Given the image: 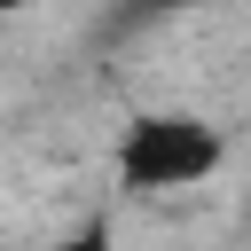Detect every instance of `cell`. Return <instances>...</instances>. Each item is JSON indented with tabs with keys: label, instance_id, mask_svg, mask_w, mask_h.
Wrapping results in <instances>:
<instances>
[{
	"label": "cell",
	"instance_id": "6da1fadb",
	"mask_svg": "<svg viewBox=\"0 0 251 251\" xmlns=\"http://www.w3.org/2000/svg\"><path fill=\"white\" fill-rule=\"evenodd\" d=\"M220 157H227V141L196 110H141L118 133V180L126 188H196L220 173Z\"/></svg>",
	"mask_w": 251,
	"mask_h": 251
},
{
	"label": "cell",
	"instance_id": "7a4b0ae2",
	"mask_svg": "<svg viewBox=\"0 0 251 251\" xmlns=\"http://www.w3.org/2000/svg\"><path fill=\"white\" fill-rule=\"evenodd\" d=\"M47 251H133V243H118L110 227H78V235H63V243H47Z\"/></svg>",
	"mask_w": 251,
	"mask_h": 251
},
{
	"label": "cell",
	"instance_id": "3957f363",
	"mask_svg": "<svg viewBox=\"0 0 251 251\" xmlns=\"http://www.w3.org/2000/svg\"><path fill=\"white\" fill-rule=\"evenodd\" d=\"M16 8H24V0H0V16H16Z\"/></svg>",
	"mask_w": 251,
	"mask_h": 251
},
{
	"label": "cell",
	"instance_id": "277c9868",
	"mask_svg": "<svg viewBox=\"0 0 251 251\" xmlns=\"http://www.w3.org/2000/svg\"><path fill=\"white\" fill-rule=\"evenodd\" d=\"M149 8H188V0H149Z\"/></svg>",
	"mask_w": 251,
	"mask_h": 251
}]
</instances>
